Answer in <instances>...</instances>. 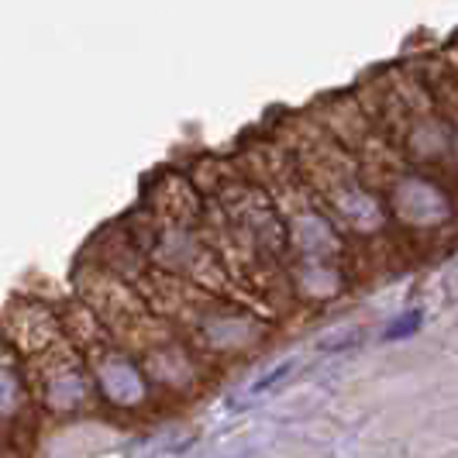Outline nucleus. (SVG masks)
Here are the masks:
<instances>
[{
    "instance_id": "nucleus-1",
    "label": "nucleus",
    "mask_w": 458,
    "mask_h": 458,
    "mask_svg": "<svg viewBox=\"0 0 458 458\" xmlns=\"http://www.w3.org/2000/svg\"><path fill=\"white\" fill-rule=\"evenodd\" d=\"M93 362V372H97V383L100 390L107 393V400H114L121 407H138L145 400V379L135 369V362L128 359L124 348H117V342H111L104 331H97V338L87 348Z\"/></svg>"
}]
</instances>
